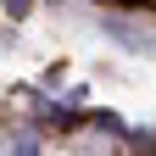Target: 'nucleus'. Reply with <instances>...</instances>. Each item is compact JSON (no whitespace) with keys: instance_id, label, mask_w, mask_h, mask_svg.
Segmentation results:
<instances>
[{"instance_id":"nucleus-1","label":"nucleus","mask_w":156,"mask_h":156,"mask_svg":"<svg viewBox=\"0 0 156 156\" xmlns=\"http://www.w3.org/2000/svg\"><path fill=\"white\" fill-rule=\"evenodd\" d=\"M6 11L11 17H28V0H6Z\"/></svg>"}]
</instances>
